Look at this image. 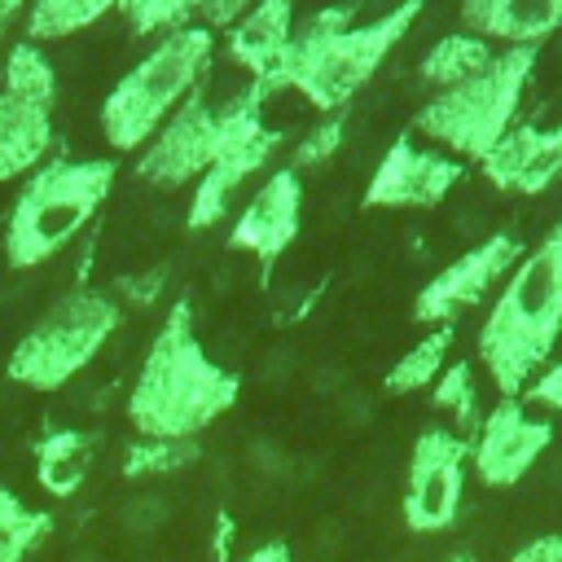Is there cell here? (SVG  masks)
I'll return each mask as SVG.
<instances>
[{"label":"cell","instance_id":"obj_15","mask_svg":"<svg viewBox=\"0 0 562 562\" xmlns=\"http://www.w3.org/2000/svg\"><path fill=\"white\" fill-rule=\"evenodd\" d=\"M479 171L496 193L514 198H536L553 189L562 180V123H514L479 162Z\"/></svg>","mask_w":562,"mask_h":562},{"label":"cell","instance_id":"obj_33","mask_svg":"<svg viewBox=\"0 0 562 562\" xmlns=\"http://www.w3.org/2000/svg\"><path fill=\"white\" fill-rule=\"evenodd\" d=\"M26 4H31V0H0V44H4L9 31L26 18Z\"/></svg>","mask_w":562,"mask_h":562},{"label":"cell","instance_id":"obj_32","mask_svg":"<svg viewBox=\"0 0 562 562\" xmlns=\"http://www.w3.org/2000/svg\"><path fill=\"white\" fill-rule=\"evenodd\" d=\"M237 562H299L294 553H290V544L285 540H263V544H255L246 558H237Z\"/></svg>","mask_w":562,"mask_h":562},{"label":"cell","instance_id":"obj_34","mask_svg":"<svg viewBox=\"0 0 562 562\" xmlns=\"http://www.w3.org/2000/svg\"><path fill=\"white\" fill-rule=\"evenodd\" d=\"M443 562H474V553H465V549H457L452 558H443Z\"/></svg>","mask_w":562,"mask_h":562},{"label":"cell","instance_id":"obj_19","mask_svg":"<svg viewBox=\"0 0 562 562\" xmlns=\"http://www.w3.org/2000/svg\"><path fill=\"white\" fill-rule=\"evenodd\" d=\"M92 443L97 435L92 430H79V426H48L40 439H35V483L57 496V501H70L88 470H92Z\"/></svg>","mask_w":562,"mask_h":562},{"label":"cell","instance_id":"obj_30","mask_svg":"<svg viewBox=\"0 0 562 562\" xmlns=\"http://www.w3.org/2000/svg\"><path fill=\"white\" fill-rule=\"evenodd\" d=\"M255 0H202V13H198V22L206 26V31H215V35H224L246 9H250Z\"/></svg>","mask_w":562,"mask_h":562},{"label":"cell","instance_id":"obj_7","mask_svg":"<svg viewBox=\"0 0 562 562\" xmlns=\"http://www.w3.org/2000/svg\"><path fill=\"white\" fill-rule=\"evenodd\" d=\"M268 101H272V88L263 79H246L224 101L211 97V79H202L184 97V105L154 132V140L136 154L132 176L149 189L198 184L206 176V167L224 154L228 140H237L241 132L263 123Z\"/></svg>","mask_w":562,"mask_h":562},{"label":"cell","instance_id":"obj_2","mask_svg":"<svg viewBox=\"0 0 562 562\" xmlns=\"http://www.w3.org/2000/svg\"><path fill=\"white\" fill-rule=\"evenodd\" d=\"M237 395L241 378L202 347L193 303L176 299L140 356L123 417L136 439H198L224 413H233Z\"/></svg>","mask_w":562,"mask_h":562},{"label":"cell","instance_id":"obj_27","mask_svg":"<svg viewBox=\"0 0 562 562\" xmlns=\"http://www.w3.org/2000/svg\"><path fill=\"white\" fill-rule=\"evenodd\" d=\"M119 13L136 40H162L180 26H193L202 0H119Z\"/></svg>","mask_w":562,"mask_h":562},{"label":"cell","instance_id":"obj_6","mask_svg":"<svg viewBox=\"0 0 562 562\" xmlns=\"http://www.w3.org/2000/svg\"><path fill=\"white\" fill-rule=\"evenodd\" d=\"M536 61L540 48H496L483 70L443 92H430L413 114V132L461 162H483L518 123L522 97L536 79Z\"/></svg>","mask_w":562,"mask_h":562},{"label":"cell","instance_id":"obj_24","mask_svg":"<svg viewBox=\"0 0 562 562\" xmlns=\"http://www.w3.org/2000/svg\"><path fill=\"white\" fill-rule=\"evenodd\" d=\"M53 522V509H35L0 483V562H26V553H35L48 540Z\"/></svg>","mask_w":562,"mask_h":562},{"label":"cell","instance_id":"obj_13","mask_svg":"<svg viewBox=\"0 0 562 562\" xmlns=\"http://www.w3.org/2000/svg\"><path fill=\"white\" fill-rule=\"evenodd\" d=\"M553 443V422L531 417L522 400L501 395L479 430L470 435V465L479 474V483L487 487H514L527 479V470L544 457V448Z\"/></svg>","mask_w":562,"mask_h":562},{"label":"cell","instance_id":"obj_16","mask_svg":"<svg viewBox=\"0 0 562 562\" xmlns=\"http://www.w3.org/2000/svg\"><path fill=\"white\" fill-rule=\"evenodd\" d=\"M299 26V0H255L220 40L246 79H268Z\"/></svg>","mask_w":562,"mask_h":562},{"label":"cell","instance_id":"obj_21","mask_svg":"<svg viewBox=\"0 0 562 562\" xmlns=\"http://www.w3.org/2000/svg\"><path fill=\"white\" fill-rule=\"evenodd\" d=\"M452 338H457V325H435V329H426V334L382 373V391H386V395H417V391L435 386V378L448 369Z\"/></svg>","mask_w":562,"mask_h":562},{"label":"cell","instance_id":"obj_28","mask_svg":"<svg viewBox=\"0 0 562 562\" xmlns=\"http://www.w3.org/2000/svg\"><path fill=\"white\" fill-rule=\"evenodd\" d=\"M342 145H347V110H338V114H321L299 140H294V149H290V171H316V167H325V162H334L338 154H342Z\"/></svg>","mask_w":562,"mask_h":562},{"label":"cell","instance_id":"obj_4","mask_svg":"<svg viewBox=\"0 0 562 562\" xmlns=\"http://www.w3.org/2000/svg\"><path fill=\"white\" fill-rule=\"evenodd\" d=\"M114 176H119L114 158L53 154L48 162H40L9 202L4 263L13 272H31L53 263L61 250H70L92 228L105 198L114 193Z\"/></svg>","mask_w":562,"mask_h":562},{"label":"cell","instance_id":"obj_11","mask_svg":"<svg viewBox=\"0 0 562 562\" xmlns=\"http://www.w3.org/2000/svg\"><path fill=\"white\" fill-rule=\"evenodd\" d=\"M461 180H465L461 158H452L443 149H430V145H417L408 132H400L386 145V154L378 158L360 202L373 206V211H430Z\"/></svg>","mask_w":562,"mask_h":562},{"label":"cell","instance_id":"obj_14","mask_svg":"<svg viewBox=\"0 0 562 562\" xmlns=\"http://www.w3.org/2000/svg\"><path fill=\"white\" fill-rule=\"evenodd\" d=\"M281 145H285V132L281 127H268V123H259V127L241 132L237 140H228L224 154L206 167V176L193 184V198H189V211H184V228L189 233L215 228L233 211L237 193L259 171H272V158H277Z\"/></svg>","mask_w":562,"mask_h":562},{"label":"cell","instance_id":"obj_25","mask_svg":"<svg viewBox=\"0 0 562 562\" xmlns=\"http://www.w3.org/2000/svg\"><path fill=\"white\" fill-rule=\"evenodd\" d=\"M430 404L452 417L457 435L470 439L479 430V422H483V404H479V386H474V364L470 360H448V369L430 386Z\"/></svg>","mask_w":562,"mask_h":562},{"label":"cell","instance_id":"obj_26","mask_svg":"<svg viewBox=\"0 0 562 562\" xmlns=\"http://www.w3.org/2000/svg\"><path fill=\"white\" fill-rule=\"evenodd\" d=\"M202 457L198 439H132L123 448V479H154L189 470Z\"/></svg>","mask_w":562,"mask_h":562},{"label":"cell","instance_id":"obj_1","mask_svg":"<svg viewBox=\"0 0 562 562\" xmlns=\"http://www.w3.org/2000/svg\"><path fill=\"white\" fill-rule=\"evenodd\" d=\"M426 0H400L369 22H356V0L325 4L294 26L290 48L263 79L277 92L303 97L316 114L351 110V101L369 88L382 61L404 44L413 22L422 18Z\"/></svg>","mask_w":562,"mask_h":562},{"label":"cell","instance_id":"obj_29","mask_svg":"<svg viewBox=\"0 0 562 562\" xmlns=\"http://www.w3.org/2000/svg\"><path fill=\"white\" fill-rule=\"evenodd\" d=\"M522 404H536V408H549V413H562V360H549L531 382L527 391L518 395Z\"/></svg>","mask_w":562,"mask_h":562},{"label":"cell","instance_id":"obj_3","mask_svg":"<svg viewBox=\"0 0 562 562\" xmlns=\"http://www.w3.org/2000/svg\"><path fill=\"white\" fill-rule=\"evenodd\" d=\"M562 342V220L514 263L492 299L474 351L501 395H522Z\"/></svg>","mask_w":562,"mask_h":562},{"label":"cell","instance_id":"obj_31","mask_svg":"<svg viewBox=\"0 0 562 562\" xmlns=\"http://www.w3.org/2000/svg\"><path fill=\"white\" fill-rule=\"evenodd\" d=\"M509 562H562V531H553V536H536V540H527Z\"/></svg>","mask_w":562,"mask_h":562},{"label":"cell","instance_id":"obj_22","mask_svg":"<svg viewBox=\"0 0 562 562\" xmlns=\"http://www.w3.org/2000/svg\"><path fill=\"white\" fill-rule=\"evenodd\" d=\"M119 0H31L22 18V40L31 44H57L88 26H97L105 13H114Z\"/></svg>","mask_w":562,"mask_h":562},{"label":"cell","instance_id":"obj_18","mask_svg":"<svg viewBox=\"0 0 562 562\" xmlns=\"http://www.w3.org/2000/svg\"><path fill=\"white\" fill-rule=\"evenodd\" d=\"M57 154V123L53 110L22 101L0 88V184L26 180L40 162Z\"/></svg>","mask_w":562,"mask_h":562},{"label":"cell","instance_id":"obj_9","mask_svg":"<svg viewBox=\"0 0 562 562\" xmlns=\"http://www.w3.org/2000/svg\"><path fill=\"white\" fill-rule=\"evenodd\" d=\"M465 465H470V439L452 426H426L413 439L408 474L400 514L413 536H439L457 522L465 501Z\"/></svg>","mask_w":562,"mask_h":562},{"label":"cell","instance_id":"obj_23","mask_svg":"<svg viewBox=\"0 0 562 562\" xmlns=\"http://www.w3.org/2000/svg\"><path fill=\"white\" fill-rule=\"evenodd\" d=\"M0 88L13 92V97H22V101H35L44 110H57V97H61V83H57V70H53L44 44H31V40L9 44Z\"/></svg>","mask_w":562,"mask_h":562},{"label":"cell","instance_id":"obj_12","mask_svg":"<svg viewBox=\"0 0 562 562\" xmlns=\"http://www.w3.org/2000/svg\"><path fill=\"white\" fill-rule=\"evenodd\" d=\"M303 228V176L290 167H272L259 189L233 211L228 224V250L250 255L259 277L268 281L281 255L299 241Z\"/></svg>","mask_w":562,"mask_h":562},{"label":"cell","instance_id":"obj_10","mask_svg":"<svg viewBox=\"0 0 562 562\" xmlns=\"http://www.w3.org/2000/svg\"><path fill=\"white\" fill-rule=\"evenodd\" d=\"M527 255L522 237L514 228H496L483 241H474L470 250H461L452 263H443L413 299V321L417 325H457L461 312L479 307L509 272L514 263Z\"/></svg>","mask_w":562,"mask_h":562},{"label":"cell","instance_id":"obj_20","mask_svg":"<svg viewBox=\"0 0 562 562\" xmlns=\"http://www.w3.org/2000/svg\"><path fill=\"white\" fill-rule=\"evenodd\" d=\"M492 53H496V48H492L487 40H479V35H470V31H448V35H439V40L422 53L417 79H422V88L443 92V88L470 79L474 70H483V66L492 61Z\"/></svg>","mask_w":562,"mask_h":562},{"label":"cell","instance_id":"obj_17","mask_svg":"<svg viewBox=\"0 0 562 562\" xmlns=\"http://www.w3.org/2000/svg\"><path fill=\"white\" fill-rule=\"evenodd\" d=\"M461 31L492 48H540L562 31V0H461Z\"/></svg>","mask_w":562,"mask_h":562},{"label":"cell","instance_id":"obj_8","mask_svg":"<svg viewBox=\"0 0 562 562\" xmlns=\"http://www.w3.org/2000/svg\"><path fill=\"white\" fill-rule=\"evenodd\" d=\"M123 329V303L114 290H92L75 281L61 299H53L13 342L4 360V378L26 391H61L70 386Z\"/></svg>","mask_w":562,"mask_h":562},{"label":"cell","instance_id":"obj_5","mask_svg":"<svg viewBox=\"0 0 562 562\" xmlns=\"http://www.w3.org/2000/svg\"><path fill=\"white\" fill-rule=\"evenodd\" d=\"M215 31L202 22L180 26L154 40L105 92L101 101V132L114 154H140L154 132L184 105V97L211 75L215 61Z\"/></svg>","mask_w":562,"mask_h":562}]
</instances>
